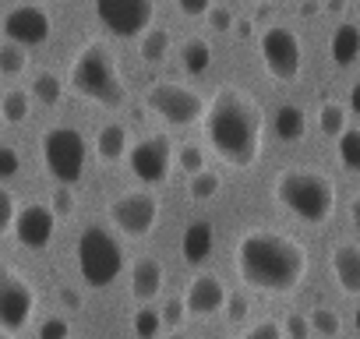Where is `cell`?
Returning <instances> with one entry per match:
<instances>
[{
    "instance_id": "cell-1",
    "label": "cell",
    "mask_w": 360,
    "mask_h": 339,
    "mask_svg": "<svg viewBox=\"0 0 360 339\" xmlns=\"http://www.w3.org/2000/svg\"><path fill=\"white\" fill-rule=\"evenodd\" d=\"M205 141L209 148L233 170H248L258 162L262 145H265V117L258 103L237 89V85H219L216 96L209 99L205 110Z\"/></svg>"
},
{
    "instance_id": "cell-2",
    "label": "cell",
    "mask_w": 360,
    "mask_h": 339,
    "mask_svg": "<svg viewBox=\"0 0 360 339\" xmlns=\"http://www.w3.org/2000/svg\"><path fill=\"white\" fill-rule=\"evenodd\" d=\"M233 262H237V276L262 293H293L304 283L307 265H311L300 241H293L290 234H272V230L244 234L237 241Z\"/></svg>"
},
{
    "instance_id": "cell-3",
    "label": "cell",
    "mask_w": 360,
    "mask_h": 339,
    "mask_svg": "<svg viewBox=\"0 0 360 339\" xmlns=\"http://www.w3.org/2000/svg\"><path fill=\"white\" fill-rule=\"evenodd\" d=\"M272 195L290 216H297L300 223H311V226L328 223V216L335 212V184L321 170H307V166L286 170V174L276 177Z\"/></svg>"
},
{
    "instance_id": "cell-4",
    "label": "cell",
    "mask_w": 360,
    "mask_h": 339,
    "mask_svg": "<svg viewBox=\"0 0 360 339\" xmlns=\"http://www.w3.org/2000/svg\"><path fill=\"white\" fill-rule=\"evenodd\" d=\"M71 89L82 99L96 103V106H106V110H120L124 106L127 89H124L117 60L110 57L103 39H92V43H85L75 53V60H71Z\"/></svg>"
},
{
    "instance_id": "cell-5",
    "label": "cell",
    "mask_w": 360,
    "mask_h": 339,
    "mask_svg": "<svg viewBox=\"0 0 360 339\" xmlns=\"http://www.w3.org/2000/svg\"><path fill=\"white\" fill-rule=\"evenodd\" d=\"M75 258H78L82 279H85L92 290L110 286V283L120 276V269H124V248H120V241H117L106 226H85V230L78 234Z\"/></svg>"
},
{
    "instance_id": "cell-6",
    "label": "cell",
    "mask_w": 360,
    "mask_h": 339,
    "mask_svg": "<svg viewBox=\"0 0 360 339\" xmlns=\"http://www.w3.org/2000/svg\"><path fill=\"white\" fill-rule=\"evenodd\" d=\"M43 166L57 184H78L85 177V138L78 127L57 124L43 134Z\"/></svg>"
},
{
    "instance_id": "cell-7",
    "label": "cell",
    "mask_w": 360,
    "mask_h": 339,
    "mask_svg": "<svg viewBox=\"0 0 360 339\" xmlns=\"http://www.w3.org/2000/svg\"><path fill=\"white\" fill-rule=\"evenodd\" d=\"M145 106L169 127H191V124L205 120V110H209L195 89L180 85V82H155L145 92Z\"/></svg>"
},
{
    "instance_id": "cell-8",
    "label": "cell",
    "mask_w": 360,
    "mask_h": 339,
    "mask_svg": "<svg viewBox=\"0 0 360 339\" xmlns=\"http://www.w3.org/2000/svg\"><path fill=\"white\" fill-rule=\"evenodd\" d=\"M258 50H262V64H265V71H269L276 82L290 85V82L300 78L304 53H300V39H297L293 29L269 25V29L262 32V39H258Z\"/></svg>"
},
{
    "instance_id": "cell-9",
    "label": "cell",
    "mask_w": 360,
    "mask_h": 339,
    "mask_svg": "<svg viewBox=\"0 0 360 339\" xmlns=\"http://www.w3.org/2000/svg\"><path fill=\"white\" fill-rule=\"evenodd\" d=\"M92 8L103 29H110L117 39L145 36L155 18V0H92Z\"/></svg>"
},
{
    "instance_id": "cell-10",
    "label": "cell",
    "mask_w": 360,
    "mask_h": 339,
    "mask_svg": "<svg viewBox=\"0 0 360 339\" xmlns=\"http://www.w3.org/2000/svg\"><path fill=\"white\" fill-rule=\"evenodd\" d=\"M106 212H110L113 226H117L124 237L141 241V237H148V234L155 230V223H159V198H155L152 191H124V195H117V198L110 202Z\"/></svg>"
},
{
    "instance_id": "cell-11",
    "label": "cell",
    "mask_w": 360,
    "mask_h": 339,
    "mask_svg": "<svg viewBox=\"0 0 360 339\" xmlns=\"http://www.w3.org/2000/svg\"><path fill=\"white\" fill-rule=\"evenodd\" d=\"M36 314V290L25 276H18L15 269H4L0 276V325L4 332H22Z\"/></svg>"
},
{
    "instance_id": "cell-12",
    "label": "cell",
    "mask_w": 360,
    "mask_h": 339,
    "mask_svg": "<svg viewBox=\"0 0 360 339\" xmlns=\"http://www.w3.org/2000/svg\"><path fill=\"white\" fill-rule=\"evenodd\" d=\"M131 162V174L141 181V184H162L169 177V162H173V152H169V138L162 134H148L145 141H138L127 155Z\"/></svg>"
},
{
    "instance_id": "cell-13",
    "label": "cell",
    "mask_w": 360,
    "mask_h": 339,
    "mask_svg": "<svg viewBox=\"0 0 360 339\" xmlns=\"http://www.w3.org/2000/svg\"><path fill=\"white\" fill-rule=\"evenodd\" d=\"M53 32V22L50 15L39 8V4H18L4 15V36L11 43H22V46H43Z\"/></svg>"
},
{
    "instance_id": "cell-14",
    "label": "cell",
    "mask_w": 360,
    "mask_h": 339,
    "mask_svg": "<svg viewBox=\"0 0 360 339\" xmlns=\"http://www.w3.org/2000/svg\"><path fill=\"white\" fill-rule=\"evenodd\" d=\"M57 212H53V205H43V202H29V205H22V212H18V223H15V237H18V244L22 248H29V251H43V248H50V241H53V234H57Z\"/></svg>"
},
{
    "instance_id": "cell-15",
    "label": "cell",
    "mask_w": 360,
    "mask_h": 339,
    "mask_svg": "<svg viewBox=\"0 0 360 339\" xmlns=\"http://www.w3.org/2000/svg\"><path fill=\"white\" fill-rule=\"evenodd\" d=\"M184 304H188L191 314L209 318V314H216V311H223V307L230 304L226 283H223L219 276H212V272H198V276L188 283V290H184Z\"/></svg>"
},
{
    "instance_id": "cell-16",
    "label": "cell",
    "mask_w": 360,
    "mask_h": 339,
    "mask_svg": "<svg viewBox=\"0 0 360 339\" xmlns=\"http://www.w3.org/2000/svg\"><path fill=\"white\" fill-rule=\"evenodd\" d=\"M162 283H166L162 262L152 258V255H138L134 265H131V297L138 304H152L162 293Z\"/></svg>"
},
{
    "instance_id": "cell-17",
    "label": "cell",
    "mask_w": 360,
    "mask_h": 339,
    "mask_svg": "<svg viewBox=\"0 0 360 339\" xmlns=\"http://www.w3.org/2000/svg\"><path fill=\"white\" fill-rule=\"evenodd\" d=\"M328 265L339 290L349 297H360V244H335Z\"/></svg>"
},
{
    "instance_id": "cell-18",
    "label": "cell",
    "mask_w": 360,
    "mask_h": 339,
    "mask_svg": "<svg viewBox=\"0 0 360 339\" xmlns=\"http://www.w3.org/2000/svg\"><path fill=\"white\" fill-rule=\"evenodd\" d=\"M212 244H216V230L209 219H195L184 237H180V255H184L188 265H202L209 255H212Z\"/></svg>"
},
{
    "instance_id": "cell-19",
    "label": "cell",
    "mask_w": 360,
    "mask_h": 339,
    "mask_svg": "<svg viewBox=\"0 0 360 339\" xmlns=\"http://www.w3.org/2000/svg\"><path fill=\"white\" fill-rule=\"evenodd\" d=\"M328 53H332V60H335L339 68L356 64V57H360V25L342 22V25L332 32V39H328Z\"/></svg>"
},
{
    "instance_id": "cell-20",
    "label": "cell",
    "mask_w": 360,
    "mask_h": 339,
    "mask_svg": "<svg viewBox=\"0 0 360 339\" xmlns=\"http://www.w3.org/2000/svg\"><path fill=\"white\" fill-rule=\"evenodd\" d=\"M96 155L103 162H117V159L131 155L127 152V131H124V124H103L99 127V134H96Z\"/></svg>"
},
{
    "instance_id": "cell-21",
    "label": "cell",
    "mask_w": 360,
    "mask_h": 339,
    "mask_svg": "<svg viewBox=\"0 0 360 339\" xmlns=\"http://www.w3.org/2000/svg\"><path fill=\"white\" fill-rule=\"evenodd\" d=\"M272 127H276L279 141H300L304 131H307V113H304L300 106H293V103H283V106L276 110Z\"/></svg>"
},
{
    "instance_id": "cell-22",
    "label": "cell",
    "mask_w": 360,
    "mask_h": 339,
    "mask_svg": "<svg viewBox=\"0 0 360 339\" xmlns=\"http://www.w3.org/2000/svg\"><path fill=\"white\" fill-rule=\"evenodd\" d=\"M169 46H173V39H169L166 29H148V32L138 39V53H141V60H148V64L166 60V57H169Z\"/></svg>"
},
{
    "instance_id": "cell-23",
    "label": "cell",
    "mask_w": 360,
    "mask_h": 339,
    "mask_svg": "<svg viewBox=\"0 0 360 339\" xmlns=\"http://www.w3.org/2000/svg\"><path fill=\"white\" fill-rule=\"evenodd\" d=\"M32 99L43 103V106H57L64 99V82L53 75V71H39L32 78Z\"/></svg>"
},
{
    "instance_id": "cell-24",
    "label": "cell",
    "mask_w": 360,
    "mask_h": 339,
    "mask_svg": "<svg viewBox=\"0 0 360 339\" xmlns=\"http://www.w3.org/2000/svg\"><path fill=\"white\" fill-rule=\"evenodd\" d=\"M29 110H32V99L25 89H8L4 99H0V113H4V124H11V127L22 124L29 117Z\"/></svg>"
},
{
    "instance_id": "cell-25",
    "label": "cell",
    "mask_w": 360,
    "mask_h": 339,
    "mask_svg": "<svg viewBox=\"0 0 360 339\" xmlns=\"http://www.w3.org/2000/svg\"><path fill=\"white\" fill-rule=\"evenodd\" d=\"M346 106H339V103H321V110H318V127H321V134H328V138H342L346 131H349V124H346Z\"/></svg>"
},
{
    "instance_id": "cell-26",
    "label": "cell",
    "mask_w": 360,
    "mask_h": 339,
    "mask_svg": "<svg viewBox=\"0 0 360 339\" xmlns=\"http://www.w3.org/2000/svg\"><path fill=\"white\" fill-rule=\"evenodd\" d=\"M29 46H22V43H4L0 46V75L4 78H18L25 68H29V53H25Z\"/></svg>"
},
{
    "instance_id": "cell-27",
    "label": "cell",
    "mask_w": 360,
    "mask_h": 339,
    "mask_svg": "<svg viewBox=\"0 0 360 339\" xmlns=\"http://www.w3.org/2000/svg\"><path fill=\"white\" fill-rule=\"evenodd\" d=\"M209 64H212V46L205 39H198V36L188 39L184 43V68H188V75H205Z\"/></svg>"
},
{
    "instance_id": "cell-28",
    "label": "cell",
    "mask_w": 360,
    "mask_h": 339,
    "mask_svg": "<svg viewBox=\"0 0 360 339\" xmlns=\"http://www.w3.org/2000/svg\"><path fill=\"white\" fill-rule=\"evenodd\" d=\"M219 188H223V177H219V174H212V170L191 174V181H188V191H191V198H195V202H209V198H216V195H219Z\"/></svg>"
},
{
    "instance_id": "cell-29",
    "label": "cell",
    "mask_w": 360,
    "mask_h": 339,
    "mask_svg": "<svg viewBox=\"0 0 360 339\" xmlns=\"http://www.w3.org/2000/svg\"><path fill=\"white\" fill-rule=\"evenodd\" d=\"M339 162L353 170V174H360V127H349L339 138Z\"/></svg>"
},
{
    "instance_id": "cell-30",
    "label": "cell",
    "mask_w": 360,
    "mask_h": 339,
    "mask_svg": "<svg viewBox=\"0 0 360 339\" xmlns=\"http://www.w3.org/2000/svg\"><path fill=\"white\" fill-rule=\"evenodd\" d=\"M311 325H314V332H318L321 339H335V335L342 332L339 311H332V307H314V311H311Z\"/></svg>"
},
{
    "instance_id": "cell-31",
    "label": "cell",
    "mask_w": 360,
    "mask_h": 339,
    "mask_svg": "<svg viewBox=\"0 0 360 339\" xmlns=\"http://www.w3.org/2000/svg\"><path fill=\"white\" fill-rule=\"evenodd\" d=\"M131 325H134V335H138V339H159V328H162L166 321H162V311H148V307L141 304V311L134 314Z\"/></svg>"
},
{
    "instance_id": "cell-32",
    "label": "cell",
    "mask_w": 360,
    "mask_h": 339,
    "mask_svg": "<svg viewBox=\"0 0 360 339\" xmlns=\"http://www.w3.org/2000/svg\"><path fill=\"white\" fill-rule=\"evenodd\" d=\"M18 198L11 191H0V234H15V223H18Z\"/></svg>"
},
{
    "instance_id": "cell-33",
    "label": "cell",
    "mask_w": 360,
    "mask_h": 339,
    "mask_svg": "<svg viewBox=\"0 0 360 339\" xmlns=\"http://www.w3.org/2000/svg\"><path fill=\"white\" fill-rule=\"evenodd\" d=\"M237 339H286V328H283V321L265 318V321H255L251 328H244Z\"/></svg>"
},
{
    "instance_id": "cell-34",
    "label": "cell",
    "mask_w": 360,
    "mask_h": 339,
    "mask_svg": "<svg viewBox=\"0 0 360 339\" xmlns=\"http://www.w3.org/2000/svg\"><path fill=\"white\" fill-rule=\"evenodd\" d=\"M176 162H180V170H184L188 177L191 174H202V170H205V152L198 145H184V148L176 152Z\"/></svg>"
},
{
    "instance_id": "cell-35",
    "label": "cell",
    "mask_w": 360,
    "mask_h": 339,
    "mask_svg": "<svg viewBox=\"0 0 360 339\" xmlns=\"http://www.w3.org/2000/svg\"><path fill=\"white\" fill-rule=\"evenodd\" d=\"M283 328H286V339H311V332H314L311 318L300 314V311H290V314L283 318Z\"/></svg>"
},
{
    "instance_id": "cell-36",
    "label": "cell",
    "mask_w": 360,
    "mask_h": 339,
    "mask_svg": "<svg viewBox=\"0 0 360 339\" xmlns=\"http://www.w3.org/2000/svg\"><path fill=\"white\" fill-rule=\"evenodd\" d=\"M36 335H39V339H71V321H68L64 314H53V318H46V321L39 325Z\"/></svg>"
},
{
    "instance_id": "cell-37",
    "label": "cell",
    "mask_w": 360,
    "mask_h": 339,
    "mask_svg": "<svg viewBox=\"0 0 360 339\" xmlns=\"http://www.w3.org/2000/svg\"><path fill=\"white\" fill-rule=\"evenodd\" d=\"M18 170H22V155H18V148H15V145H0V177L11 181Z\"/></svg>"
},
{
    "instance_id": "cell-38",
    "label": "cell",
    "mask_w": 360,
    "mask_h": 339,
    "mask_svg": "<svg viewBox=\"0 0 360 339\" xmlns=\"http://www.w3.org/2000/svg\"><path fill=\"white\" fill-rule=\"evenodd\" d=\"M191 311H188V304H184V297H169L166 304H162V321L169 325V328H176L180 321H184Z\"/></svg>"
},
{
    "instance_id": "cell-39",
    "label": "cell",
    "mask_w": 360,
    "mask_h": 339,
    "mask_svg": "<svg viewBox=\"0 0 360 339\" xmlns=\"http://www.w3.org/2000/svg\"><path fill=\"white\" fill-rule=\"evenodd\" d=\"M50 205H53V212H57L60 219H68V216L75 212V198H71V188H68V184H60V188L53 191V202H50Z\"/></svg>"
},
{
    "instance_id": "cell-40",
    "label": "cell",
    "mask_w": 360,
    "mask_h": 339,
    "mask_svg": "<svg viewBox=\"0 0 360 339\" xmlns=\"http://www.w3.org/2000/svg\"><path fill=\"white\" fill-rule=\"evenodd\" d=\"M209 25H212L216 32H230V29H237V22H233V15H230L226 8H212V11H209Z\"/></svg>"
},
{
    "instance_id": "cell-41",
    "label": "cell",
    "mask_w": 360,
    "mask_h": 339,
    "mask_svg": "<svg viewBox=\"0 0 360 339\" xmlns=\"http://www.w3.org/2000/svg\"><path fill=\"white\" fill-rule=\"evenodd\" d=\"M176 8H180V15L198 18V15H209L212 11V0H176Z\"/></svg>"
},
{
    "instance_id": "cell-42",
    "label": "cell",
    "mask_w": 360,
    "mask_h": 339,
    "mask_svg": "<svg viewBox=\"0 0 360 339\" xmlns=\"http://www.w3.org/2000/svg\"><path fill=\"white\" fill-rule=\"evenodd\" d=\"M226 318H230V321H244V318H248V297H244V293H233V297H230Z\"/></svg>"
},
{
    "instance_id": "cell-43",
    "label": "cell",
    "mask_w": 360,
    "mask_h": 339,
    "mask_svg": "<svg viewBox=\"0 0 360 339\" xmlns=\"http://www.w3.org/2000/svg\"><path fill=\"white\" fill-rule=\"evenodd\" d=\"M57 300L64 304V311H78V307H82V293H78L75 286H60V290H57Z\"/></svg>"
},
{
    "instance_id": "cell-44",
    "label": "cell",
    "mask_w": 360,
    "mask_h": 339,
    "mask_svg": "<svg viewBox=\"0 0 360 339\" xmlns=\"http://www.w3.org/2000/svg\"><path fill=\"white\" fill-rule=\"evenodd\" d=\"M349 110H353V113H360V82H353V85H349Z\"/></svg>"
},
{
    "instance_id": "cell-45",
    "label": "cell",
    "mask_w": 360,
    "mask_h": 339,
    "mask_svg": "<svg viewBox=\"0 0 360 339\" xmlns=\"http://www.w3.org/2000/svg\"><path fill=\"white\" fill-rule=\"evenodd\" d=\"M349 219H353V226L360 230V195L353 198V205H349Z\"/></svg>"
},
{
    "instance_id": "cell-46",
    "label": "cell",
    "mask_w": 360,
    "mask_h": 339,
    "mask_svg": "<svg viewBox=\"0 0 360 339\" xmlns=\"http://www.w3.org/2000/svg\"><path fill=\"white\" fill-rule=\"evenodd\" d=\"M237 36L240 39H251V22H237Z\"/></svg>"
},
{
    "instance_id": "cell-47",
    "label": "cell",
    "mask_w": 360,
    "mask_h": 339,
    "mask_svg": "<svg viewBox=\"0 0 360 339\" xmlns=\"http://www.w3.org/2000/svg\"><path fill=\"white\" fill-rule=\"evenodd\" d=\"M328 11H332V15H339V11H342V0H328Z\"/></svg>"
},
{
    "instance_id": "cell-48",
    "label": "cell",
    "mask_w": 360,
    "mask_h": 339,
    "mask_svg": "<svg viewBox=\"0 0 360 339\" xmlns=\"http://www.w3.org/2000/svg\"><path fill=\"white\" fill-rule=\"evenodd\" d=\"M353 325H356V332H360V311H356V314H353Z\"/></svg>"
},
{
    "instance_id": "cell-49",
    "label": "cell",
    "mask_w": 360,
    "mask_h": 339,
    "mask_svg": "<svg viewBox=\"0 0 360 339\" xmlns=\"http://www.w3.org/2000/svg\"><path fill=\"white\" fill-rule=\"evenodd\" d=\"M0 339H11V332H4V335H0Z\"/></svg>"
},
{
    "instance_id": "cell-50",
    "label": "cell",
    "mask_w": 360,
    "mask_h": 339,
    "mask_svg": "<svg viewBox=\"0 0 360 339\" xmlns=\"http://www.w3.org/2000/svg\"><path fill=\"white\" fill-rule=\"evenodd\" d=\"M169 339H188V335H169Z\"/></svg>"
}]
</instances>
